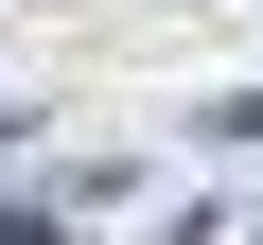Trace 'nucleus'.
<instances>
[{
	"mask_svg": "<svg viewBox=\"0 0 263 245\" xmlns=\"http://www.w3.org/2000/svg\"><path fill=\"white\" fill-rule=\"evenodd\" d=\"M0 245H53V210H0Z\"/></svg>",
	"mask_w": 263,
	"mask_h": 245,
	"instance_id": "1",
	"label": "nucleus"
}]
</instances>
